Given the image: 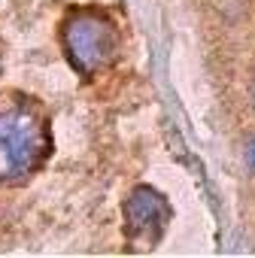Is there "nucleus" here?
Masks as SVG:
<instances>
[{
    "mask_svg": "<svg viewBox=\"0 0 255 258\" xmlns=\"http://www.w3.org/2000/svg\"><path fill=\"white\" fill-rule=\"evenodd\" d=\"M49 155V127L25 94H0V179H19Z\"/></svg>",
    "mask_w": 255,
    "mask_h": 258,
    "instance_id": "f257e3e1",
    "label": "nucleus"
},
{
    "mask_svg": "<svg viewBox=\"0 0 255 258\" xmlns=\"http://www.w3.org/2000/svg\"><path fill=\"white\" fill-rule=\"evenodd\" d=\"M64 49L79 73H97L118 49L115 28L97 13H76L64 22Z\"/></svg>",
    "mask_w": 255,
    "mask_h": 258,
    "instance_id": "f03ea898",
    "label": "nucleus"
},
{
    "mask_svg": "<svg viewBox=\"0 0 255 258\" xmlns=\"http://www.w3.org/2000/svg\"><path fill=\"white\" fill-rule=\"evenodd\" d=\"M246 164H249V167L255 170V137H252V140L246 143Z\"/></svg>",
    "mask_w": 255,
    "mask_h": 258,
    "instance_id": "20e7f679",
    "label": "nucleus"
},
{
    "mask_svg": "<svg viewBox=\"0 0 255 258\" xmlns=\"http://www.w3.org/2000/svg\"><path fill=\"white\" fill-rule=\"evenodd\" d=\"M124 219H128V234L134 240L155 243L170 222V204L155 188L140 185L124 204Z\"/></svg>",
    "mask_w": 255,
    "mask_h": 258,
    "instance_id": "7ed1b4c3",
    "label": "nucleus"
}]
</instances>
